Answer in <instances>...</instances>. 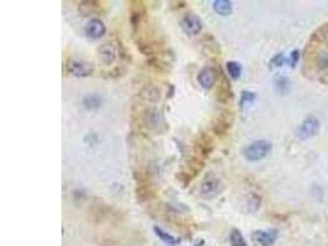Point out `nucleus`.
Returning <instances> with one entry per match:
<instances>
[{"instance_id":"obj_1","label":"nucleus","mask_w":328,"mask_h":246,"mask_svg":"<svg viewBox=\"0 0 328 246\" xmlns=\"http://www.w3.org/2000/svg\"><path fill=\"white\" fill-rule=\"evenodd\" d=\"M135 175H138V180H136V188H135V196L136 200L140 203L149 202V201L156 198L158 193H156V188L151 180L149 178L148 174L140 173L136 171Z\"/></svg>"},{"instance_id":"obj_2","label":"nucleus","mask_w":328,"mask_h":246,"mask_svg":"<svg viewBox=\"0 0 328 246\" xmlns=\"http://www.w3.org/2000/svg\"><path fill=\"white\" fill-rule=\"evenodd\" d=\"M272 148L273 145L269 141L260 139V141H253L243 149V156L246 158V160L255 163V161H260L264 159L265 156H268V154L272 151Z\"/></svg>"},{"instance_id":"obj_3","label":"nucleus","mask_w":328,"mask_h":246,"mask_svg":"<svg viewBox=\"0 0 328 246\" xmlns=\"http://www.w3.org/2000/svg\"><path fill=\"white\" fill-rule=\"evenodd\" d=\"M66 68L68 74L76 76V78H86V76L93 75L95 71V67L91 63L85 61H78V59H70L66 64Z\"/></svg>"},{"instance_id":"obj_4","label":"nucleus","mask_w":328,"mask_h":246,"mask_svg":"<svg viewBox=\"0 0 328 246\" xmlns=\"http://www.w3.org/2000/svg\"><path fill=\"white\" fill-rule=\"evenodd\" d=\"M320 131V121L317 120L315 116H309L302 121L300 127L297 128V137L301 141H306V139L311 138V137L316 136Z\"/></svg>"},{"instance_id":"obj_5","label":"nucleus","mask_w":328,"mask_h":246,"mask_svg":"<svg viewBox=\"0 0 328 246\" xmlns=\"http://www.w3.org/2000/svg\"><path fill=\"white\" fill-rule=\"evenodd\" d=\"M193 148H195V155L199 156L200 159L204 160L205 158L210 155L213 151L214 146H213V139L210 138L208 134L199 133L198 137L196 138L195 143H193Z\"/></svg>"},{"instance_id":"obj_6","label":"nucleus","mask_w":328,"mask_h":246,"mask_svg":"<svg viewBox=\"0 0 328 246\" xmlns=\"http://www.w3.org/2000/svg\"><path fill=\"white\" fill-rule=\"evenodd\" d=\"M181 29L190 36H197L203 30V21L198 15L187 14L181 20Z\"/></svg>"},{"instance_id":"obj_7","label":"nucleus","mask_w":328,"mask_h":246,"mask_svg":"<svg viewBox=\"0 0 328 246\" xmlns=\"http://www.w3.org/2000/svg\"><path fill=\"white\" fill-rule=\"evenodd\" d=\"M219 84L217 89V100L221 104H228L232 99V89H231L230 81L224 75L223 71H219Z\"/></svg>"},{"instance_id":"obj_8","label":"nucleus","mask_w":328,"mask_h":246,"mask_svg":"<svg viewBox=\"0 0 328 246\" xmlns=\"http://www.w3.org/2000/svg\"><path fill=\"white\" fill-rule=\"evenodd\" d=\"M145 15L146 9L143 1H131V24L134 32L139 29Z\"/></svg>"},{"instance_id":"obj_9","label":"nucleus","mask_w":328,"mask_h":246,"mask_svg":"<svg viewBox=\"0 0 328 246\" xmlns=\"http://www.w3.org/2000/svg\"><path fill=\"white\" fill-rule=\"evenodd\" d=\"M85 34L94 39L101 38L106 35V25L103 24L102 20L94 17L85 25Z\"/></svg>"},{"instance_id":"obj_10","label":"nucleus","mask_w":328,"mask_h":246,"mask_svg":"<svg viewBox=\"0 0 328 246\" xmlns=\"http://www.w3.org/2000/svg\"><path fill=\"white\" fill-rule=\"evenodd\" d=\"M218 81V71L215 70L213 67H207V68H203L202 70L198 74V83L200 84V86L207 90L212 89L213 86L217 84Z\"/></svg>"},{"instance_id":"obj_11","label":"nucleus","mask_w":328,"mask_h":246,"mask_svg":"<svg viewBox=\"0 0 328 246\" xmlns=\"http://www.w3.org/2000/svg\"><path fill=\"white\" fill-rule=\"evenodd\" d=\"M233 117L230 115V112H223L212 124V131L217 136H224L228 133L232 124Z\"/></svg>"},{"instance_id":"obj_12","label":"nucleus","mask_w":328,"mask_h":246,"mask_svg":"<svg viewBox=\"0 0 328 246\" xmlns=\"http://www.w3.org/2000/svg\"><path fill=\"white\" fill-rule=\"evenodd\" d=\"M252 237L261 246H272L277 240L278 232L275 229L256 230Z\"/></svg>"},{"instance_id":"obj_13","label":"nucleus","mask_w":328,"mask_h":246,"mask_svg":"<svg viewBox=\"0 0 328 246\" xmlns=\"http://www.w3.org/2000/svg\"><path fill=\"white\" fill-rule=\"evenodd\" d=\"M200 192H202L203 197H215V196L220 192V182L214 177L205 178V180L203 181L202 186H200Z\"/></svg>"},{"instance_id":"obj_14","label":"nucleus","mask_w":328,"mask_h":246,"mask_svg":"<svg viewBox=\"0 0 328 246\" xmlns=\"http://www.w3.org/2000/svg\"><path fill=\"white\" fill-rule=\"evenodd\" d=\"M116 47L112 43H102L98 47V57L105 64H112L117 59Z\"/></svg>"},{"instance_id":"obj_15","label":"nucleus","mask_w":328,"mask_h":246,"mask_svg":"<svg viewBox=\"0 0 328 246\" xmlns=\"http://www.w3.org/2000/svg\"><path fill=\"white\" fill-rule=\"evenodd\" d=\"M79 11L84 15V16H89V15H98L103 11L102 5L100 1H81L79 2Z\"/></svg>"},{"instance_id":"obj_16","label":"nucleus","mask_w":328,"mask_h":246,"mask_svg":"<svg viewBox=\"0 0 328 246\" xmlns=\"http://www.w3.org/2000/svg\"><path fill=\"white\" fill-rule=\"evenodd\" d=\"M203 166H204V160L200 159L199 156L192 155L190 158V160L187 161V170L185 171L193 178L202 171Z\"/></svg>"},{"instance_id":"obj_17","label":"nucleus","mask_w":328,"mask_h":246,"mask_svg":"<svg viewBox=\"0 0 328 246\" xmlns=\"http://www.w3.org/2000/svg\"><path fill=\"white\" fill-rule=\"evenodd\" d=\"M145 121H146V126H149L150 128L158 129L159 126L164 123L163 121V116H161L160 111H158L156 108H151L146 112L145 116Z\"/></svg>"},{"instance_id":"obj_18","label":"nucleus","mask_w":328,"mask_h":246,"mask_svg":"<svg viewBox=\"0 0 328 246\" xmlns=\"http://www.w3.org/2000/svg\"><path fill=\"white\" fill-rule=\"evenodd\" d=\"M213 10L220 16H229L232 12V2L230 0H215L213 1Z\"/></svg>"},{"instance_id":"obj_19","label":"nucleus","mask_w":328,"mask_h":246,"mask_svg":"<svg viewBox=\"0 0 328 246\" xmlns=\"http://www.w3.org/2000/svg\"><path fill=\"white\" fill-rule=\"evenodd\" d=\"M310 42L315 44L325 43L328 46V24H325L324 26L320 27L317 31H315V34L311 36Z\"/></svg>"},{"instance_id":"obj_20","label":"nucleus","mask_w":328,"mask_h":246,"mask_svg":"<svg viewBox=\"0 0 328 246\" xmlns=\"http://www.w3.org/2000/svg\"><path fill=\"white\" fill-rule=\"evenodd\" d=\"M226 70H228V74L230 75V78L232 79H238L241 76V73H242V67L238 62L235 61H229L226 62Z\"/></svg>"},{"instance_id":"obj_21","label":"nucleus","mask_w":328,"mask_h":246,"mask_svg":"<svg viewBox=\"0 0 328 246\" xmlns=\"http://www.w3.org/2000/svg\"><path fill=\"white\" fill-rule=\"evenodd\" d=\"M154 232H155V234L158 235L159 238H160L163 242H165L166 244H177L178 243V239H176L175 237H172L171 234H168L167 232H165V230L161 229L160 227H154Z\"/></svg>"},{"instance_id":"obj_22","label":"nucleus","mask_w":328,"mask_h":246,"mask_svg":"<svg viewBox=\"0 0 328 246\" xmlns=\"http://www.w3.org/2000/svg\"><path fill=\"white\" fill-rule=\"evenodd\" d=\"M230 243L231 246H247L245 238L238 229H233L230 233Z\"/></svg>"},{"instance_id":"obj_23","label":"nucleus","mask_w":328,"mask_h":246,"mask_svg":"<svg viewBox=\"0 0 328 246\" xmlns=\"http://www.w3.org/2000/svg\"><path fill=\"white\" fill-rule=\"evenodd\" d=\"M316 66L320 70H328V53L327 52H320L315 58Z\"/></svg>"},{"instance_id":"obj_24","label":"nucleus","mask_w":328,"mask_h":246,"mask_svg":"<svg viewBox=\"0 0 328 246\" xmlns=\"http://www.w3.org/2000/svg\"><path fill=\"white\" fill-rule=\"evenodd\" d=\"M146 94H143V96L145 98V100L150 101V103H156V101L160 100L161 94L160 90L156 88H149L145 90Z\"/></svg>"},{"instance_id":"obj_25","label":"nucleus","mask_w":328,"mask_h":246,"mask_svg":"<svg viewBox=\"0 0 328 246\" xmlns=\"http://www.w3.org/2000/svg\"><path fill=\"white\" fill-rule=\"evenodd\" d=\"M256 100V94L253 91H242L241 93V99H240V106L241 107H245L246 105H250L253 101Z\"/></svg>"},{"instance_id":"obj_26","label":"nucleus","mask_w":328,"mask_h":246,"mask_svg":"<svg viewBox=\"0 0 328 246\" xmlns=\"http://www.w3.org/2000/svg\"><path fill=\"white\" fill-rule=\"evenodd\" d=\"M84 105L86 108H98L101 105V99L98 95H89L84 99Z\"/></svg>"},{"instance_id":"obj_27","label":"nucleus","mask_w":328,"mask_h":246,"mask_svg":"<svg viewBox=\"0 0 328 246\" xmlns=\"http://www.w3.org/2000/svg\"><path fill=\"white\" fill-rule=\"evenodd\" d=\"M285 61H287V59H285L284 54H283V53L275 54V56L273 57V58L270 59V62H269L270 68H280V67H282L283 64L285 63Z\"/></svg>"},{"instance_id":"obj_28","label":"nucleus","mask_w":328,"mask_h":246,"mask_svg":"<svg viewBox=\"0 0 328 246\" xmlns=\"http://www.w3.org/2000/svg\"><path fill=\"white\" fill-rule=\"evenodd\" d=\"M299 59H300V51L299 49H294V51H292V53H290L288 62H289V64L292 68H295L297 64V62H299Z\"/></svg>"}]
</instances>
